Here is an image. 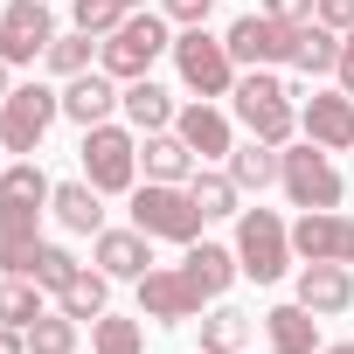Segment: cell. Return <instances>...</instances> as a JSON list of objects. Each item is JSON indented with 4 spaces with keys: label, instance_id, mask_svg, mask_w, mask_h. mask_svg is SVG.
<instances>
[{
    "label": "cell",
    "instance_id": "1",
    "mask_svg": "<svg viewBox=\"0 0 354 354\" xmlns=\"http://www.w3.org/2000/svg\"><path fill=\"white\" fill-rule=\"evenodd\" d=\"M49 195H56V181L35 160H8V167H0V271H8V278H28Z\"/></svg>",
    "mask_w": 354,
    "mask_h": 354
},
{
    "label": "cell",
    "instance_id": "2",
    "mask_svg": "<svg viewBox=\"0 0 354 354\" xmlns=\"http://www.w3.org/2000/svg\"><path fill=\"white\" fill-rule=\"evenodd\" d=\"M230 104H236V118H243L250 139L292 146V132H299V91H292L278 70H243L236 91H230Z\"/></svg>",
    "mask_w": 354,
    "mask_h": 354
},
{
    "label": "cell",
    "instance_id": "31",
    "mask_svg": "<svg viewBox=\"0 0 354 354\" xmlns=\"http://www.w3.org/2000/svg\"><path fill=\"white\" fill-rule=\"evenodd\" d=\"M77 333H84V319H70V313H42V319L28 326V354H77Z\"/></svg>",
    "mask_w": 354,
    "mask_h": 354
},
{
    "label": "cell",
    "instance_id": "15",
    "mask_svg": "<svg viewBox=\"0 0 354 354\" xmlns=\"http://www.w3.org/2000/svg\"><path fill=\"white\" fill-rule=\"evenodd\" d=\"M174 132H181V139L195 146V160H202V167L230 160V146H236V125H230V111H223L216 97H195V104H181V118H174Z\"/></svg>",
    "mask_w": 354,
    "mask_h": 354
},
{
    "label": "cell",
    "instance_id": "25",
    "mask_svg": "<svg viewBox=\"0 0 354 354\" xmlns=\"http://www.w3.org/2000/svg\"><path fill=\"white\" fill-rule=\"evenodd\" d=\"M230 181L243 188V195H264L271 181H278V146H264V139H243V146H230Z\"/></svg>",
    "mask_w": 354,
    "mask_h": 354
},
{
    "label": "cell",
    "instance_id": "5",
    "mask_svg": "<svg viewBox=\"0 0 354 354\" xmlns=\"http://www.w3.org/2000/svg\"><path fill=\"white\" fill-rule=\"evenodd\" d=\"M236 264H243V278H257V285H278L285 271H292V223H278V209H243L236 216Z\"/></svg>",
    "mask_w": 354,
    "mask_h": 354
},
{
    "label": "cell",
    "instance_id": "33",
    "mask_svg": "<svg viewBox=\"0 0 354 354\" xmlns=\"http://www.w3.org/2000/svg\"><path fill=\"white\" fill-rule=\"evenodd\" d=\"M77 271H84V264H77V257H70L63 243H35V264H28V278H35L42 292H63V285H70Z\"/></svg>",
    "mask_w": 354,
    "mask_h": 354
},
{
    "label": "cell",
    "instance_id": "7",
    "mask_svg": "<svg viewBox=\"0 0 354 354\" xmlns=\"http://www.w3.org/2000/svg\"><path fill=\"white\" fill-rule=\"evenodd\" d=\"M56 118H63V91H49V84H15L8 104H0V146H8L15 160H35Z\"/></svg>",
    "mask_w": 354,
    "mask_h": 354
},
{
    "label": "cell",
    "instance_id": "36",
    "mask_svg": "<svg viewBox=\"0 0 354 354\" xmlns=\"http://www.w3.org/2000/svg\"><path fill=\"white\" fill-rule=\"evenodd\" d=\"M313 21H326L333 35H347L354 28V0H313Z\"/></svg>",
    "mask_w": 354,
    "mask_h": 354
},
{
    "label": "cell",
    "instance_id": "40",
    "mask_svg": "<svg viewBox=\"0 0 354 354\" xmlns=\"http://www.w3.org/2000/svg\"><path fill=\"white\" fill-rule=\"evenodd\" d=\"M8 70H15V63H0V104H8V91H15V77H8Z\"/></svg>",
    "mask_w": 354,
    "mask_h": 354
},
{
    "label": "cell",
    "instance_id": "34",
    "mask_svg": "<svg viewBox=\"0 0 354 354\" xmlns=\"http://www.w3.org/2000/svg\"><path fill=\"white\" fill-rule=\"evenodd\" d=\"M125 15H132L125 0H70V21H77L84 35H97V42H104V35H111Z\"/></svg>",
    "mask_w": 354,
    "mask_h": 354
},
{
    "label": "cell",
    "instance_id": "14",
    "mask_svg": "<svg viewBox=\"0 0 354 354\" xmlns=\"http://www.w3.org/2000/svg\"><path fill=\"white\" fill-rule=\"evenodd\" d=\"M299 139L326 153H354V97L347 91H306L299 97Z\"/></svg>",
    "mask_w": 354,
    "mask_h": 354
},
{
    "label": "cell",
    "instance_id": "12",
    "mask_svg": "<svg viewBox=\"0 0 354 354\" xmlns=\"http://www.w3.org/2000/svg\"><path fill=\"white\" fill-rule=\"evenodd\" d=\"M202 285L181 271V264H153L146 278H139V313L146 319H160V326H181V319H202Z\"/></svg>",
    "mask_w": 354,
    "mask_h": 354
},
{
    "label": "cell",
    "instance_id": "26",
    "mask_svg": "<svg viewBox=\"0 0 354 354\" xmlns=\"http://www.w3.org/2000/svg\"><path fill=\"white\" fill-rule=\"evenodd\" d=\"M195 209L216 223V216H243V188L230 181V167H195V181H188Z\"/></svg>",
    "mask_w": 354,
    "mask_h": 354
},
{
    "label": "cell",
    "instance_id": "8",
    "mask_svg": "<svg viewBox=\"0 0 354 354\" xmlns=\"http://www.w3.org/2000/svg\"><path fill=\"white\" fill-rule=\"evenodd\" d=\"M174 70H181V84L195 91V97H230L236 91V56H230V42L223 35H209V28H181V35H174Z\"/></svg>",
    "mask_w": 354,
    "mask_h": 354
},
{
    "label": "cell",
    "instance_id": "22",
    "mask_svg": "<svg viewBox=\"0 0 354 354\" xmlns=\"http://www.w3.org/2000/svg\"><path fill=\"white\" fill-rule=\"evenodd\" d=\"M118 111L132 118V132H167L174 118H181L174 91H167V84H153V77H132V84H125V104H118Z\"/></svg>",
    "mask_w": 354,
    "mask_h": 354
},
{
    "label": "cell",
    "instance_id": "24",
    "mask_svg": "<svg viewBox=\"0 0 354 354\" xmlns=\"http://www.w3.org/2000/svg\"><path fill=\"white\" fill-rule=\"evenodd\" d=\"M56 313H70V319H84V326H91V319H104V313H111V278L84 264V271L56 292Z\"/></svg>",
    "mask_w": 354,
    "mask_h": 354
},
{
    "label": "cell",
    "instance_id": "44",
    "mask_svg": "<svg viewBox=\"0 0 354 354\" xmlns=\"http://www.w3.org/2000/svg\"><path fill=\"white\" fill-rule=\"evenodd\" d=\"M319 354H340V347H319Z\"/></svg>",
    "mask_w": 354,
    "mask_h": 354
},
{
    "label": "cell",
    "instance_id": "41",
    "mask_svg": "<svg viewBox=\"0 0 354 354\" xmlns=\"http://www.w3.org/2000/svg\"><path fill=\"white\" fill-rule=\"evenodd\" d=\"M340 354H354V340H340Z\"/></svg>",
    "mask_w": 354,
    "mask_h": 354
},
{
    "label": "cell",
    "instance_id": "18",
    "mask_svg": "<svg viewBox=\"0 0 354 354\" xmlns=\"http://www.w3.org/2000/svg\"><path fill=\"white\" fill-rule=\"evenodd\" d=\"M118 104H125V84H118V77H104V70H84V77H70V84H63V118H77L84 132H91V125H104Z\"/></svg>",
    "mask_w": 354,
    "mask_h": 354
},
{
    "label": "cell",
    "instance_id": "30",
    "mask_svg": "<svg viewBox=\"0 0 354 354\" xmlns=\"http://www.w3.org/2000/svg\"><path fill=\"white\" fill-rule=\"evenodd\" d=\"M42 319V285L35 278H0V326H35Z\"/></svg>",
    "mask_w": 354,
    "mask_h": 354
},
{
    "label": "cell",
    "instance_id": "20",
    "mask_svg": "<svg viewBox=\"0 0 354 354\" xmlns=\"http://www.w3.org/2000/svg\"><path fill=\"white\" fill-rule=\"evenodd\" d=\"M264 340H271V354H319V313L285 299V306L264 313Z\"/></svg>",
    "mask_w": 354,
    "mask_h": 354
},
{
    "label": "cell",
    "instance_id": "28",
    "mask_svg": "<svg viewBox=\"0 0 354 354\" xmlns=\"http://www.w3.org/2000/svg\"><path fill=\"white\" fill-rule=\"evenodd\" d=\"M243 347H250V313H236V306L202 313V354H243Z\"/></svg>",
    "mask_w": 354,
    "mask_h": 354
},
{
    "label": "cell",
    "instance_id": "6",
    "mask_svg": "<svg viewBox=\"0 0 354 354\" xmlns=\"http://www.w3.org/2000/svg\"><path fill=\"white\" fill-rule=\"evenodd\" d=\"M84 181L97 195H132L139 188V132L132 125H91L84 132Z\"/></svg>",
    "mask_w": 354,
    "mask_h": 354
},
{
    "label": "cell",
    "instance_id": "23",
    "mask_svg": "<svg viewBox=\"0 0 354 354\" xmlns=\"http://www.w3.org/2000/svg\"><path fill=\"white\" fill-rule=\"evenodd\" d=\"M181 271L202 285V299H223L230 285H236V250H223V243H188V257H181Z\"/></svg>",
    "mask_w": 354,
    "mask_h": 354
},
{
    "label": "cell",
    "instance_id": "3",
    "mask_svg": "<svg viewBox=\"0 0 354 354\" xmlns=\"http://www.w3.org/2000/svg\"><path fill=\"white\" fill-rule=\"evenodd\" d=\"M174 49V35H167V15H153V8H132L104 42H97V70L104 77H118V84H132V77H153V63Z\"/></svg>",
    "mask_w": 354,
    "mask_h": 354
},
{
    "label": "cell",
    "instance_id": "37",
    "mask_svg": "<svg viewBox=\"0 0 354 354\" xmlns=\"http://www.w3.org/2000/svg\"><path fill=\"white\" fill-rule=\"evenodd\" d=\"M264 15L285 21V28H306V21H313V0H264Z\"/></svg>",
    "mask_w": 354,
    "mask_h": 354
},
{
    "label": "cell",
    "instance_id": "29",
    "mask_svg": "<svg viewBox=\"0 0 354 354\" xmlns=\"http://www.w3.org/2000/svg\"><path fill=\"white\" fill-rule=\"evenodd\" d=\"M42 63H49V70H56V77L70 84V77H84V70H97V35H84V28H70V35H56V42H49V56H42Z\"/></svg>",
    "mask_w": 354,
    "mask_h": 354
},
{
    "label": "cell",
    "instance_id": "13",
    "mask_svg": "<svg viewBox=\"0 0 354 354\" xmlns=\"http://www.w3.org/2000/svg\"><path fill=\"white\" fill-rule=\"evenodd\" d=\"M292 250H299V264H354V216H340V209H299Z\"/></svg>",
    "mask_w": 354,
    "mask_h": 354
},
{
    "label": "cell",
    "instance_id": "43",
    "mask_svg": "<svg viewBox=\"0 0 354 354\" xmlns=\"http://www.w3.org/2000/svg\"><path fill=\"white\" fill-rule=\"evenodd\" d=\"M0 167H8V146H0Z\"/></svg>",
    "mask_w": 354,
    "mask_h": 354
},
{
    "label": "cell",
    "instance_id": "11",
    "mask_svg": "<svg viewBox=\"0 0 354 354\" xmlns=\"http://www.w3.org/2000/svg\"><path fill=\"white\" fill-rule=\"evenodd\" d=\"M223 42H230L236 70H285L292 49H299V28H285V21H271V15H236Z\"/></svg>",
    "mask_w": 354,
    "mask_h": 354
},
{
    "label": "cell",
    "instance_id": "39",
    "mask_svg": "<svg viewBox=\"0 0 354 354\" xmlns=\"http://www.w3.org/2000/svg\"><path fill=\"white\" fill-rule=\"evenodd\" d=\"M0 354H28V333L21 326H0Z\"/></svg>",
    "mask_w": 354,
    "mask_h": 354
},
{
    "label": "cell",
    "instance_id": "17",
    "mask_svg": "<svg viewBox=\"0 0 354 354\" xmlns=\"http://www.w3.org/2000/svg\"><path fill=\"white\" fill-rule=\"evenodd\" d=\"M292 299H299L306 313H319V319L347 313V306H354V264H299Z\"/></svg>",
    "mask_w": 354,
    "mask_h": 354
},
{
    "label": "cell",
    "instance_id": "27",
    "mask_svg": "<svg viewBox=\"0 0 354 354\" xmlns=\"http://www.w3.org/2000/svg\"><path fill=\"white\" fill-rule=\"evenodd\" d=\"M333 63H340V35L326 21H306L299 28V49H292V70L299 77H333Z\"/></svg>",
    "mask_w": 354,
    "mask_h": 354
},
{
    "label": "cell",
    "instance_id": "10",
    "mask_svg": "<svg viewBox=\"0 0 354 354\" xmlns=\"http://www.w3.org/2000/svg\"><path fill=\"white\" fill-rule=\"evenodd\" d=\"M49 42H56V15H49V0H8V8H0V63L28 70V63L49 56Z\"/></svg>",
    "mask_w": 354,
    "mask_h": 354
},
{
    "label": "cell",
    "instance_id": "38",
    "mask_svg": "<svg viewBox=\"0 0 354 354\" xmlns=\"http://www.w3.org/2000/svg\"><path fill=\"white\" fill-rule=\"evenodd\" d=\"M333 77H340V91L354 97V28L340 35V63H333Z\"/></svg>",
    "mask_w": 354,
    "mask_h": 354
},
{
    "label": "cell",
    "instance_id": "32",
    "mask_svg": "<svg viewBox=\"0 0 354 354\" xmlns=\"http://www.w3.org/2000/svg\"><path fill=\"white\" fill-rule=\"evenodd\" d=\"M91 354H146V333H139V319H118V313L91 319Z\"/></svg>",
    "mask_w": 354,
    "mask_h": 354
},
{
    "label": "cell",
    "instance_id": "21",
    "mask_svg": "<svg viewBox=\"0 0 354 354\" xmlns=\"http://www.w3.org/2000/svg\"><path fill=\"white\" fill-rule=\"evenodd\" d=\"M49 216H56L70 236H97V230H104V195H97L91 181H56Z\"/></svg>",
    "mask_w": 354,
    "mask_h": 354
},
{
    "label": "cell",
    "instance_id": "9",
    "mask_svg": "<svg viewBox=\"0 0 354 354\" xmlns=\"http://www.w3.org/2000/svg\"><path fill=\"white\" fill-rule=\"evenodd\" d=\"M278 188L292 195V209H340V174H333L326 146H313V139L278 146Z\"/></svg>",
    "mask_w": 354,
    "mask_h": 354
},
{
    "label": "cell",
    "instance_id": "4",
    "mask_svg": "<svg viewBox=\"0 0 354 354\" xmlns=\"http://www.w3.org/2000/svg\"><path fill=\"white\" fill-rule=\"evenodd\" d=\"M202 209H195V195H188V181H146V188H132V230H146L153 243H202Z\"/></svg>",
    "mask_w": 354,
    "mask_h": 354
},
{
    "label": "cell",
    "instance_id": "19",
    "mask_svg": "<svg viewBox=\"0 0 354 354\" xmlns=\"http://www.w3.org/2000/svg\"><path fill=\"white\" fill-rule=\"evenodd\" d=\"M139 167H146V181H195V146L181 139V132H139Z\"/></svg>",
    "mask_w": 354,
    "mask_h": 354
},
{
    "label": "cell",
    "instance_id": "16",
    "mask_svg": "<svg viewBox=\"0 0 354 354\" xmlns=\"http://www.w3.org/2000/svg\"><path fill=\"white\" fill-rule=\"evenodd\" d=\"M91 264L104 271V278H146L153 271V236L146 230H97L91 236Z\"/></svg>",
    "mask_w": 354,
    "mask_h": 354
},
{
    "label": "cell",
    "instance_id": "35",
    "mask_svg": "<svg viewBox=\"0 0 354 354\" xmlns=\"http://www.w3.org/2000/svg\"><path fill=\"white\" fill-rule=\"evenodd\" d=\"M160 15H167V21H181V28H209L216 0H160Z\"/></svg>",
    "mask_w": 354,
    "mask_h": 354
},
{
    "label": "cell",
    "instance_id": "42",
    "mask_svg": "<svg viewBox=\"0 0 354 354\" xmlns=\"http://www.w3.org/2000/svg\"><path fill=\"white\" fill-rule=\"evenodd\" d=\"M125 8H146V0H125Z\"/></svg>",
    "mask_w": 354,
    "mask_h": 354
}]
</instances>
